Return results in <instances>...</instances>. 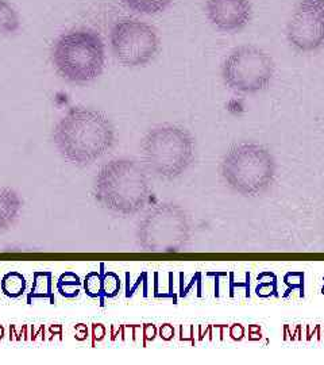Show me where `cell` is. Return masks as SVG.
<instances>
[{
    "label": "cell",
    "instance_id": "obj_1",
    "mask_svg": "<svg viewBox=\"0 0 324 365\" xmlns=\"http://www.w3.org/2000/svg\"><path fill=\"white\" fill-rule=\"evenodd\" d=\"M53 141L68 163L91 165L114 148L115 128L102 111L72 107L56 125Z\"/></svg>",
    "mask_w": 324,
    "mask_h": 365
},
{
    "label": "cell",
    "instance_id": "obj_2",
    "mask_svg": "<svg viewBox=\"0 0 324 365\" xmlns=\"http://www.w3.org/2000/svg\"><path fill=\"white\" fill-rule=\"evenodd\" d=\"M150 195L147 172L142 164L117 158L103 165L95 180V197L104 209L122 215L137 214Z\"/></svg>",
    "mask_w": 324,
    "mask_h": 365
},
{
    "label": "cell",
    "instance_id": "obj_3",
    "mask_svg": "<svg viewBox=\"0 0 324 365\" xmlns=\"http://www.w3.org/2000/svg\"><path fill=\"white\" fill-rule=\"evenodd\" d=\"M52 63L61 78L73 84H88L103 73L105 48L92 29H72L53 43Z\"/></svg>",
    "mask_w": 324,
    "mask_h": 365
},
{
    "label": "cell",
    "instance_id": "obj_4",
    "mask_svg": "<svg viewBox=\"0 0 324 365\" xmlns=\"http://www.w3.org/2000/svg\"><path fill=\"white\" fill-rule=\"evenodd\" d=\"M227 185L244 196H257L272 185L276 161L272 153L256 143H241L229 149L221 161Z\"/></svg>",
    "mask_w": 324,
    "mask_h": 365
},
{
    "label": "cell",
    "instance_id": "obj_5",
    "mask_svg": "<svg viewBox=\"0 0 324 365\" xmlns=\"http://www.w3.org/2000/svg\"><path fill=\"white\" fill-rule=\"evenodd\" d=\"M141 148L146 170L162 179L179 178L194 160L192 135L174 125H162L152 129L145 135Z\"/></svg>",
    "mask_w": 324,
    "mask_h": 365
},
{
    "label": "cell",
    "instance_id": "obj_6",
    "mask_svg": "<svg viewBox=\"0 0 324 365\" xmlns=\"http://www.w3.org/2000/svg\"><path fill=\"white\" fill-rule=\"evenodd\" d=\"M276 72L272 57L257 46L245 45L234 49L224 60L221 76L229 88L242 93L266 90Z\"/></svg>",
    "mask_w": 324,
    "mask_h": 365
},
{
    "label": "cell",
    "instance_id": "obj_7",
    "mask_svg": "<svg viewBox=\"0 0 324 365\" xmlns=\"http://www.w3.org/2000/svg\"><path fill=\"white\" fill-rule=\"evenodd\" d=\"M110 45L122 66H143L156 57L160 37L156 27L135 18H125L111 29Z\"/></svg>",
    "mask_w": 324,
    "mask_h": 365
},
{
    "label": "cell",
    "instance_id": "obj_8",
    "mask_svg": "<svg viewBox=\"0 0 324 365\" xmlns=\"http://www.w3.org/2000/svg\"><path fill=\"white\" fill-rule=\"evenodd\" d=\"M188 221L180 207L161 205L140 225V244L147 252H179L188 240Z\"/></svg>",
    "mask_w": 324,
    "mask_h": 365
},
{
    "label": "cell",
    "instance_id": "obj_9",
    "mask_svg": "<svg viewBox=\"0 0 324 365\" xmlns=\"http://www.w3.org/2000/svg\"><path fill=\"white\" fill-rule=\"evenodd\" d=\"M289 45L300 53H312L324 46V0H301L286 26Z\"/></svg>",
    "mask_w": 324,
    "mask_h": 365
},
{
    "label": "cell",
    "instance_id": "obj_10",
    "mask_svg": "<svg viewBox=\"0 0 324 365\" xmlns=\"http://www.w3.org/2000/svg\"><path fill=\"white\" fill-rule=\"evenodd\" d=\"M251 0H206L209 24L221 33H239L250 24Z\"/></svg>",
    "mask_w": 324,
    "mask_h": 365
},
{
    "label": "cell",
    "instance_id": "obj_11",
    "mask_svg": "<svg viewBox=\"0 0 324 365\" xmlns=\"http://www.w3.org/2000/svg\"><path fill=\"white\" fill-rule=\"evenodd\" d=\"M23 200L11 188L0 187V233L13 227L22 212Z\"/></svg>",
    "mask_w": 324,
    "mask_h": 365
},
{
    "label": "cell",
    "instance_id": "obj_12",
    "mask_svg": "<svg viewBox=\"0 0 324 365\" xmlns=\"http://www.w3.org/2000/svg\"><path fill=\"white\" fill-rule=\"evenodd\" d=\"M34 299H48L51 304H54L52 272L37 271L33 274V286L27 295V304H31Z\"/></svg>",
    "mask_w": 324,
    "mask_h": 365
},
{
    "label": "cell",
    "instance_id": "obj_13",
    "mask_svg": "<svg viewBox=\"0 0 324 365\" xmlns=\"http://www.w3.org/2000/svg\"><path fill=\"white\" fill-rule=\"evenodd\" d=\"M21 29L19 14L9 0H0V33L15 34Z\"/></svg>",
    "mask_w": 324,
    "mask_h": 365
},
{
    "label": "cell",
    "instance_id": "obj_14",
    "mask_svg": "<svg viewBox=\"0 0 324 365\" xmlns=\"http://www.w3.org/2000/svg\"><path fill=\"white\" fill-rule=\"evenodd\" d=\"M130 11L143 15L162 13L173 3V0H122Z\"/></svg>",
    "mask_w": 324,
    "mask_h": 365
},
{
    "label": "cell",
    "instance_id": "obj_15",
    "mask_svg": "<svg viewBox=\"0 0 324 365\" xmlns=\"http://www.w3.org/2000/svg\"><path fill=\"white\" fill-rule=\"evenodd\" d=\"M0 288L6 297H9L11 299H16V298L22 297L26 291V279L23 274L11 271L3 276Z\"/></svg>",
    "mask_w": 324,
    "mask_h": 365
},
{
    "label": "cell",
    "instance_id": "obj_16",
    "mask_svg": "<svg viewBox=\"0 0 324 365\" xmlns=\"http://www.w3.org/2000/svg\"><path fill=\"white\" fill-rule=\"evenodd\" d=\"M83 286V282H80V277L73 272H65L60 276L57 282V291L61 294V297L73 299L80 294V287Z\"/></svg>",
    "mask_w": 324,
    "mask_h": 365
},
{
    "label": "cell",
    "instance_id": "obj_17",
    "mask_svg": "<svg viewBox=\"0 0 324 365\" xmlns=\"http://www.w3.org/2000/svg\"><path fill=\"white\" fill-rule=\"evenodd\" d=\"M104 264H100V272H90L85 276L83 286L85 294L92 299L102 300V277H103Z\"/></svg>",
    "mask_w": 324,
    "mask_h": 365
},
{
    "label": "cell",
    "instance_id": "obj_18",
    "mask_svg": "<svg viewBox=\"0 0 324 365\" xmlns=\"http://www.w3.org/2000/svg\"><path fill=\"white\" fill-rule=\"evenodd\" d=\"M256 292L261 298H269V297L278 298L277 276L272 272H263L259 274L258 286L256 288Z\"/></svg>",
    "mask_w": 324,
    "mask_h": 365
},
{
    "label": "cell",
    "instance_id": "obj_19",
    "mask_svg": "<svg viewBox=\"0 0 324 365\" xmlns=\"http://www.w3.org/2000/svg\"><path fill=\"white\" fill-rule=\"evenodd\" d=\"M120 291V279L114 272H103L102 277V300L100 306H104V300L115 298Z\"/></svg>",
    "mask_w": 324,
    "mask_h": 365
},
{
    "label": "cell",
    "instance_id": "obj_20",
    "mask_svg": "<svg viewBox=\"0 0 324 365\" xmlns=\"http://www.w3.org/2000/svg\"><path fill=\"white\" fill-rule=\"evenodd\" d=\"M284 283L288 286L286 295L288 297L293 289H298L300 298H304V274L303 272H289L284 277Z\"/></svg>",
    "mask_w": 324,
    "mask_h": 365
},
{
    "label": "cell",
    "instance_id": "obj_21",
    "mask_svg": "<svg viewBox=\"0 0 324 365\" xmlns=\"http://www.w3.org/2000/svg\"><path fill=\"white\" fill-rule=\"evenodd\" d=\"M229 276H230V282H229V284H230V288H229V291H230V297L233 298L234 289H235V287H238L245 288V291H246V298H250V274H246V282H242V283H236V282H234V272H230Z\"/></svg>",
    "mask_w": 324,
    "mask_h": 365
},
{
    "label": "cell",
    "instance_id": "obj_22",
    "mask_svg": "<svg viewBox=\"0 0 324 365\" xmlns=\"http://www.w3.org/2000/svg\"><path fill=\"white\" fill-rule=\"evenodd\" d=\"M194 284H202V274L200 272H196L194 276V279L191 280V283L185 288H182L180 291V298H185L188 295V292L191 291V288L194 287Z\"/></svg>",
    "mask_w": 324,
    "mask_h": 365
},
{
    "label": "cell",
    "instance_id": "obj_23",
    "mask_svg": "<svg viewBox=\"0 0 324 365\" xmlns=\"http://www.w3.org/2000/svg\"><path fill=\"white\" fill-rule=\"evenodd\" d=\"M173 336H174V329H173L172 325L165 324V325L160 327V337L161 339L169 341V339H173Z\"/></svg>",
    "mask_w": 324,
    "mask_h": 365
},
{
    "label": "cell",
    "instance_id": "obj_24",
    "mask_svg": "<svg viewBox=\"0 0 324 365\" xmlns=\"http://www.w3.org/2000/svg\"><path fill=\"white\" fill-rule=\"evenodd\" d=\"M147 280V272H142V274L138 277V280H137V283L132 286L131 288H126V298L129 299V298H131L132 295H134V292L137 291V288L140 287L141 286V283H143V282H146Z\"/></svg>",
    "mask_w": 324,
    "mask_h": 365
},
{
    "label": "cell",
    "instance_id": "obj_25",
    "mask_svg": "<svg viewBox=\"0 0 324 365\" xmlns=\"http://www.w3.org/2000/svg\"><path fill=\"white\" fill-rule=\"evenodd\" d=\"M207 276H214L215 277V297L219 298V279L221 277H227V272H208Z\"/></svg>",
    "mask_w": 324,
    "mask_h": 365
},
{
    "label": "cell",
    "instance_id": "obj_26",
    "mask_svg": "<svg viewBox=\"0 0 324 365\" xmlns=\"http://www.w3.org/2000/svg\"><path fill=\"white\" fill-rule=\"evenodd\" d=\"M105 334V330H104L103 325L98 324L93 327V342L98 339V341H102Z\"/></svg>",
    "mask_w": 324,
    "mask_h": 365
},
{
    "label": "cell",
    "instance_id": "obj_27",
    "mask_svg": "<svg viewBox=\"0 0 324 365\" xmlns=\"http://www.w3.org/2000/svg\"><path fill=\"white\" fill-rule=\"evenodd\" d=\"M143 336H145L146 341L155 339V337H156V327H153V325H146L145 327V331H143Z\"/></svg>",
    "mask_w": 324,
    "mask_h": 365
},
{
    "label": "cell",
    "instance_id": "obj_28",
    "mask_svg": "<svg viewBox=\"0 0 324 365\" xmlns=\"http://www.w3.org/2000/svg\"><path fill=\"white\" fill-rule=\"evenodd\" d=\"M231 337L234 339H242L244 337V327H241V325H235L231 329Z\"/></svg>",
    "mask_w": 324,
    "mask_h": 365
},
{
    "label": "cell",
    "instance_id": "obj_29",
    "mask_svg": "<svg viewBox=\"0 0 324 365\" xmlns=\"http://www.w3.org/2000/svg\"><path fill=\"white\" fill-rule=\"evenodd\" d=\"M3 336H4V330H3V327H0V339H3Z\"/></svg>",
    "mask_w": 324,
    "mask_h": 365
}]
</instances>
